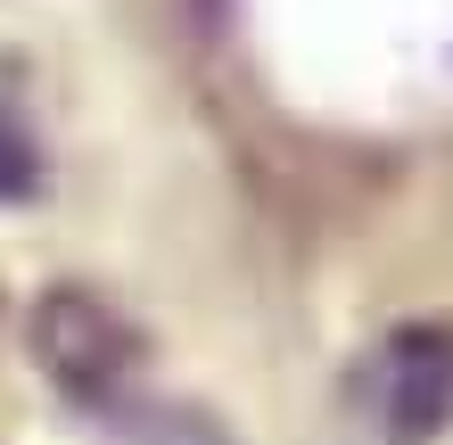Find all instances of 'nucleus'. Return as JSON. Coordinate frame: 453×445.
<instances>
[{
  "mask_svg": "<svg viewBox=\"0 0 453 445\" xmlns=\"http://www.w3.org/2000/svg\"><path fill=\"white\" fill-rule=\"evenodd\" d=\"M371 404L388 445H429L453 429V322H404L371 363Z\"/></svg>",
  "mask_w": 453,
  "mask_h": 445,
  "instance_id": "f03ea898",
  "label": "nucleus"
},
{
  "mask_svg": "<svg viewBox=\"0 0 453 445\" xmlns=\"http://www.w3.org/2000/svg\"><path fill=\"white\" fill-rule=\"evenodd\" d=\"M25 347H34V363L50 372V387L74 396V404H108V396H124V380L141 372V330L99 289H83V280H58V289L34 297Z\"/></svg>",
  "mask_w": 453,
  "mask_h": 445,
  "instance_id": "f257e3e1",
  "label": "nucleus"
}]
</instances>
